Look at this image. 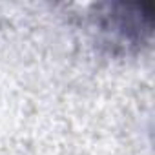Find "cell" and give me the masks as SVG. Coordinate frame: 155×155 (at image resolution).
I'll list each match as a JSON object with an SVG mask.
<instances>
[{
	"instance_id": "6da1fadb",
	"label": "cell",
	"mask_w": 155,
	"mask_h": 155,
	"mask_svg": "<svg viewBox=\"0 0 155 155\" xmlns=\"http://www.w3.org/2000/svg\"><path fill=\"white\" fill-rule=\"evenodd\" d=\"M155 26V4L101 2L90 11V31L95 46L113 57L137 55L150 42Z\"/></svg>"
}]
</instances>
